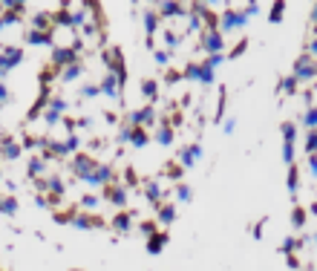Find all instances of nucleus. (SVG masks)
I'll return each instance as SVG.
<instances>
[{
    "instance_id": "nucleus-1",
    "label": "nucleus",
    "mask_w": 317,
    "mask_h": 271,
    "mask_svg": "<svg viewBox=\"0 0 317 271\" xmlns=\"http://www.w3.org/2000/svg\"><path fill=\"white\" fill-rule=\"evenodd\" d=\"M245 23H248V18H245L242 9H222V15L217 18V29H219V35H225V32H242L245 29Z\"/></svg>"
},
{
    "instance_id": "nucleus-2",
    "label": "nucleus",
    "mask_w": 317,
    "mask_h": 271,
    "mask_svg": "<svg viewBox=\"0 0 317 271\" xmlns=\"http://www.w3.org/2000/svg\"><path fill=\"white\" fill-rule=\"evenodd\" d=\"M199 46L208 55H219V52H225V35H219V29H205L199 35Z\"/></svg>"
},
{
    "instance_id": "nucleus-3",
    "label": "nucleus",
    "mask_w": 317,
    "mask_h": 271,
    "mask_svg": "<svg viewBox=\"0 0 317 271\" xmlns=\"http://www.w3.org/2000/svg\"><path fill=\"white\" fill-rule=\"evenodd\" d=\"M153 121H156V110H153V104H144L141 110H130L127 113L124 124H130V127H153Z\"/></svg>"
},
{
    "instance_id": "nucleus-4",
    "label": "nucleus",
    "mask_w": 317,
    "mask_h": 271,
    "mask_svg": "<svg viewBox=\"0 0 317 271\" xmlns=\"http://www.w3.org/2000/svg\"><path fill=\"white\" fill-rule=\"evenodd\" d=\"M46 147L52 156H75L78 147H81V136L78 133H69L63 142H46Z\"/></svg>"
},
{
    "instance_id": "nucleus-5",
    "label": "nucleus",
    "mask_w": 317,
    "mask_h": 271,
    "mask_svg": "<svg viewBox=\"0 0 317 271\" xmlns=\"http://www.w3.org/2000/svg\"><path fill=\"white\" fill-rule=\"evenodd\" d=\"M78 52H81L78 46H52V66L63 69V66H69V63H78V61H81Z\"/></svg>"
},
{
    "instance_id": "nucleus-6",
    "label": "nucleus",
    "mask_w": 317,
    "mask_h": 271,
    "mask_svg": "<svg viewBox=\"0 0 317 271\" xmlns=\"http://www.w3.org/2000/svg\"><path fill=\"white\" fill-rule=\"evenodd\" d=\"M18 63H23V49H20V46H6V49L0 52V78L9 75Z\"/></svg>"
},
{
    "instance_id": "nucleus-7",
    "label": "nucleus",
    "mask_w": 317,
    "mask_h": 271,
    "mask_svg": "<svg viewBox=\"0 0 317 271\" xmlns=\"http://www.w3.org/2000/svg\"><path fill=\"white\" fill-rule=\"evenodd\" d=\"M93 170H95V159L93 156H87V153H75L72 156V173L78 176V179H90L93 176Z\"/></svg>"
},
{
    "instance_id": "nucleus-8",
    "label": "nucleus",
    "mask_w": 317,
    "mask_h": 271,
    "mask_svg": "<svg viewBox=\"0 0 317 271\" xmlns=\"http://www.w3.org/2000/svg\"><path fill=\"white\" fill-rule=\"evenodd\" d=\"M297 81H312L315 78V55H309V52H303L300 58L294 61V72H291Z\"/></svg>"
},
{
    "instance_id": "nucleus-9",
    "label": "nucleus",
    "mask_w": 317,
    "mask_h": 271,
    "mask_svg": "<svg viewBox=\"0 0 317 271\" xmlns=\"http://www.w3.org/2000/svg\"><path fill=\"white\" fill-rule=\"evenodd\" d=\"M150 139H153L156 145H161V147H170L173 139H176V127H173L170 121H161V124H156V130L150 133Z\"/></svg>"
},
{
    "instance_id": "nucleus-10",
    "label": "nucleus",
    "mask_w": 317,
    "mask_h": 271,
    "mask_svg": "<svg viewBox=\"0 0 317 271\" xmlns=\"http://www.w3.org/2000/svg\"><path fill=\"white\" fill-rule=\"evenodd\" d=\"M199 159H202V147L199 145H188V147H179L176 150V165L179 167H193Z\"/></svg>"
},
{
    "instance_id": "nucleus-11",
    "label": "nucleus",
    "mask_w": 317,
    "mask_h": 271,
    "mask_svg": "<svg viewBox=\"0 0 317 271\" xmlns=\"http://www.w3.org/2000/svg\"><path fill=\"white\" fill-rule=\"evenodd\" d=\"M104 66H107V72H119V69H124V58H121V49L119 46H110V49H104Z\"/></svg>"
},
{
    "instance_id": "nucleus-12",
    "label": "nucleus",
    "mask_w": 317,
    "mask_h": 271,
    "mask_svg": "<svg viewBox=\"0 0 317 271\" xmlns=\"http://www.w3.org/2000/svg\"><path fill=\"white\" fill-rule=\"evenodd\" d=\"M113 182V167L110 165H95L93 176L87 179V185H93V188H107Z\"/></svg>"
},
{
    "instance_id": "nucleus-13",
    "label": "nucleus",
    "mask_w": 317,
    "mask_h": 271,
    "mask_svg": "<svg viewBox=\"0 0 317 271\" xmlns=\"http://www.w3.org/2000/svg\"><path fill=\"white\" fill-rule=\"evenodd\" d=\"M38 190H49L52 199H61L63 190H66V185H63L61 176H49V179H38Z\"/></svg>"
},
{
    "instance_id": "nucleus-14",
    "label": "nucleus",
    "mask_w": 317,
    "mask_h": 271,
    "mask_svg": "<svg viewBox=\"0 0 317 271\" xmlns=\"http://www.w3.org/2000/svg\"><path fill=\"white\" fill-rule=\"evenodd\" d=\"M104 199H107L110 205H116V208H127V202H130V196H127V188H116V185H107V193H104Z\"/></svg>"
},
{
    "instance_id": "nucleus-15",
    "label": "nucleus",
    "mask_w": 317,
    "mask_h": 271,
    "mask_svg": "<svg viewBox=\"0 0 317 271\" xmlns=\"http://www.w3.org/2000/svg\"><path fill=\"white\" fill-rule=\"evenodd\" d=\"M26 43H35V46H55V29L52 32L29 29L26 32Z\"/></svg>"
},
{
    "instance_id": "nucleus-16",
    "label": "nucleus",
    "mask_w": 317,
    "mask_h": 271,
    "mask_svg": "<svg viewBox=\"0 0 317 271\" xmlns=\"http://www.w3.org/2000/svg\"><path fill=\"white\" fill-rule=\"evenodd\" d=\"M69 225H75V228L87 231V228H98V225H101V219H98L95 213H72V216H69Z\"/></svg>"
},
{
    "instance_id": "nucleus-17",
    "label": "nucleus",
    "mask_w": 317,
    "mask_h": 271,
    "mask_svg": "<svg viewBox=\"0 0 317 271\" xmlns=\"http://www.w3.org/2000/svg\"><path fill=\"white\" fill-rule=\"evenodd\" d=\"M127 145H130V147H136V150H141V147H147V145H150V133H147V130H141V127H133V130H130V136H127Z\"/></svg>"
},
{
    "instance_id": "nucleus-18",
    "label": "nucleus",
    "mask_w": 317,
    "mask_h": 271,
    "mask_svg": "<svg viewBox=\"0 0 317 271\" xmlns=\"http://www.w3.org/2000/svg\"><path fill=\"white\" fill-rule=\"evenodd\" d=\"M98 92H104V95H110V98H121L119 81H116V75H113V72H107V75L101 78V84H98Z\"/></svg>"
},
{
    "instance_id": "nucleus-19",
    "label": "nucleus",
    "mask_w": 317,
    "mask_h": 271,
    "mask_svg": "<svg viewBox=\"0 0 317 271\" xmlns=\"http://www.w3.org/2000/svg\"><path fill=\"white\" fill-rule=\"evenodd\" d=\"M20 153H23L20 142H15V139H3V142H0V156H3V159L15 162V159H20Z\"/></svg>"
},
{
    "instance_id": "nucleus-20",
    "label": "nucleus",
    "mask_w": 317,
    "mask_h": 271,
    "mask_svg": "<svg viewBox=\"0 0 317 271\" xmlns=\"http://www.w3.org/2000/svg\"><path fill=\"white\" fill-rule=\"evenodd\" d=\"M156 15L158 18H188V9L182 3H161Z\"/></svg>"
},
{
    "instance_id": "nucleus-21",
    "label": "nucleus",
    "mask_w": 317,
    "mask_h": 271,
    "mask_svg": "<svg viewBox=\"0 0 317 271\" xmlns=\"http://www.w3.org/2000/svg\"><path fill=\"white\" fill-rule=\"evenodd\" d=\"M119 234H130L133 231V213H127V211H119L116 216H113V222H110Z\"/></svg>"
},
{
    "instance_id": "nucleus-22",
    "label": "nucleus",
    "mask_w": 317,
    "mask_h": 271,
    "mask_svg": "<svg viewBox=\"0 0 317 271\" xmlns=\"http://www.w3.org/2000/svg\"><path fill=\"white\" fill-rule=\"evenodd\" d=\"M84 72V63L78 61V63H69V66H63V69H58V81H63V84H69V81H75L78 75Z\"/></svg>"
},
{
    "instance_id": "nucleus-23",
    "label": "nucleus",
    "mask_w": 317,
    "mask_h": 271,
    "mask_svg": "<svg viewBox=\"0 0 317 271\" xmlns=\"http://www.w3.org/2000/svg\"><path fill=\"white\" fill-rule=\"evenodd\" d=\"M141 95L147 98V104H156V101H158V81L144 78V81H141Z\"/></svg>"
},
{
    "instance_id": "nucleus-24",
    "label": "nucleus",
    "mask_w": 317,
    "mask_h": 271,
    "mask_svg": "<svg viewBox=\"0 0 317 271\" xmlns=\"http://www.w3.org/2000/svg\"><path fill=\"white\" fill-rule=\"evenodd\" d=\"M144 199H147V202H153V205H161V188H158V182H144Z\"/></svg>"
},
{
    "instance_id": "nucleus-25",
    "label": "nucleus",
    "mask_w": 317,
    "mask_h": 271,
    "mask_svg": "<svg viewBox=\"0 0 317 271\" xmlns=\"http://www.w3.org/2000/svg\"><path fill=\"white\" fill-rule=\"evenodd\" d=\"M43 170H46V159H43V156H32V159H29V170H26L29 179H40Z\"/></svg>"
},
{
    "instance_id": "nucleus-26",
    "label": "nucleus",
    "mask_w": 317,
    "mask_h": 271,
    "mask_svg": "<svg viewBox=\"0 0 317 271\" xmlns=\"http://www.w3.org/2000/svg\"><path fill=\"white\" fill-rule=\"evenodd\" d=\"M156 213H158V216H156L158 225H170V222L176 219V205H170V202H167V205H158Z\"/></svg>"
},
{
    "instance_id": "nucleus-27",
    "label": "nucleus",
    "mask_w": 317,
    "mask_h": 271,
    "mask_svg": "<svg viewBox=\"0 0 317 271\" xmlns=\"http://www.w3.org/2000/svg\"><path fill=\"white\" fill-rule=\"evenodd\" d=\"M144 32H147V41H153V35L158 32V15L153 9L144 12Z\"/></svg>"
},
{
    "instance_id": "nucleus-28",
    "label": "nucleus",
    "mask_w": 317,
    "mask_h": 271,
    "mask_svg": "<svg viewBox=\"0 0 317 271\" xmlns=\"http://www.w3.org/2000/svg\"><path fill=\"white\" fill-rule=\"evenodd\" d=\"M196 81H199V84H205V87H211V84H214V69H211L205 61L196 66Z\"/></svg>"
},
{
    "instance_id": "nucleus-29",
    "label": "nucleus",
    "mask_w": 317,
    "mask_h": 271,
    "mask_svg": "<svg viewBox=\"0 0 317 271\" xmlns=\"http://www.w3.org/2000/svg\"><path fill=\"white\" fill-rule=\"evenodd\" d=\"M164 245H167V234H150L147 237V251L150 254H161Z\"/></svg>"
},
{
    "instance_id": "nucleus-30",
    "label": "nucleus",
    "mask_w": 317,
    "mask_h": 271,
    "mask_svg": "<svg viewBox=\"0 0 317 271\" xmlns=\"http://www.w3.org/2000/svg\"><path fill=\"white\" fill-rule=\"evenodd\" d=\"M285 185H288V193H291V196L300 193V170H297L294 165L288 167V179H285Z\"/></svg>"
},
{
    "instance_id": "nucleus-31",
    "label": "nucleus",
    "mask_w": 317,
    "mask_h": 271,
    "mask_svg": "<svg viewBox=\"0 0 317 271\" xmlns=\"http://www.w3.org/2000/svg\"><path fill=\"white\" fill-rule=\"evenodd\" d=\"M0 213H3V216H15V213H18V199H15V196H3Z\"/></svg>"
},
{
    "instance_id": "nucleus-32",
    "label": "nucleus",
    "mask_w": 317,
    "mask_h": 271,
    "mask_svg": "<svg viewBox=\"0 0 317 271\" xmlns=\"http://www.w3.org/2000/svg\"><path fill=\"white\" fill-rule=\"evenodd\" d=\"M173 193H176V199H179V202H190V199H193V190H190L188 185H182V182H176Z\"/></svg>"
},
{
    "instance_id": "nucleus-33",
    "label": "nucleus",
    "mask_w": 317,
    "mask_h": 271,
    "mask_svg": "<svg viewBox=\"0 0 317 271\" xmlns=\"http://www.w3.org/2000/svg\"><path fill=\"white\" fill-rule=\"evenodd\" d=\"M49 110H52V113H58V116H63V113L69 110V104L63 101L61 95H52V98H49Z\"/></svg>"
},
{
    "instance_id": "nucleus-34",
    "label": "nucleus",
    "mask_w": 317,
    "mask_h": 271,
    "mask_svg": "<svg viewBox=\"0 0 317 271\" xmlns=\"http://www.w3.org/2000/svg\"><path fill=\"white\" fill-rule=\"evenodd\" d=\"M303 150L309 153V156L317 153V130H309V133H306V147H303Z\"/></svg>"
},
{
    "instance_id": "nucleus-35",
    "label": "nucleus",
    "mask_w": 317,
    "mask_h": 271,
    "mask_svg": "<svg viewBox=\"0 0 317 271\" xmlns=\"http://www.w3.org/2000/svg\"><path fill=\"white\" fill-rule=\"evenodd\" d=\"M179 43H182V38H179V35L164 32V46H167V52H170V55H173V49H179Z\"/></svg>"
},
{
    "instance_id": "nucleus-36",
    "label": "nucleus",
    "mask_w": 317,
    "mask_h": 271,
    "mask_svg": "<svg viewBox=\"0 0 317 271\" xmlns=\"http://www.w3.org/2000/svg\"><path fill=\"white\" fill-rule=\"evenodd\" d=\"M297 245H300V240H297V237H285V242L280 245V251H283L285 257H291V254L297 251Z\"/></svg>"
},
{
    "instance_id": "nucleus-37",
    "label": "nucleus",
    "mask_w": 317,
    "mask_h": 271,
    "mask_svg": "<svg viewBox=\"0 0 317 271\" xmlns=\"http://www.w3.org/2000/svg\"><path fill=\"white\" fill-rule=\"evenodd\" d=\"M280 90L288 92V95H294V92H297V78H294V75H285L283 81H280Z\"/></svg>"
},
{
    "instance_id": "nucleus-38",
    "label": "nucleus",
    "mask_w": 317,
    "mask_h": 271,
    "mask_svg": "<svg viewBox=\"0 0 317 271\" xmlns=\"http://www.w3.org/2000/svg\"><path fill=\"white\" fill-rule=\"evenodd\" d=\"M303 124L309 130H317V110L315 107H306V116H303Z\"/></svg>"
},
{
    "instance_id": "nucleus-39",
    "label": "nucleus",
    "mask_w": 317,
    "mask_h": 271,
    "mask_svg": "<svg viewBox=\"0 0 317 271\" xmlns=\"http://www.w3.org/2000/svg\"><path fill=\"white\" fill-rule=\"evenodd\" d=\"M182 173H185V170H182V167H179L176 162H170V165L164 167V176H170L173 182H179V179H182Z\"/></svg>"
},
{
    "instance_id": "nucleus-40",
    "label": "nucleus",
    "mask_w": 317,
    "mask_h": 271,
    "mask_svg": "<svg viewBox=\"0 0 317 271\" xmlns=\"http://www.w3.org/2000/svg\"><path fill=\"white\" fill-rule=\"evenodd\" d=\"M291 225H294V228H303V225H306V211H303V208H294V211H291Z\"/></svg>"
},
{
    "instance_id": "nucleus-41",
    "label": "nucleus",
    "mask_w": 317,
    "mask_h": 271,
    "mask_svg": "<svg viewBox=\"0 0 317 271\" xmlns=\"http://www.w3.org/2000/svg\"><path fill=\"white\" fill-rule=\"evenodd\" d=\"M245 49H248V41H245V38H239V41H237V46H234V49H231V52H228L225 58H239V55H242Z\"/></svg>"
},
{
    "instance_id": "nucleus-42",
    "label": "nucleus",
    "mask_w": 317,
    "mask_h": 271,
    "mask_svg": "<svg viewBox=\"0 0 317 271\" xmlns=\"http://www.w3.org/2000/svg\"><path fill=\"white\" fill-rule=\"evenodd\" d=\"M283 9H285V3H274V6H271L268 21H271V23H280V21H283Z\"/></svg>"
},
{
    "instance_id": "nucleus-43",
    "label": "nucleus",
    "mask_w": 317,
    "mask_h": 271,
    "mask_svg": "<svg viewBox=\"0 0 317 271\" xmlns=\"http://www.w3.org/2000/svg\"><path fill=\"white\" fill-rule=\"evenodd\" d=\"M280 130H283V142H294V139H297V130H294V124H291V121H285Z\"/></svg>"
},
{
    "instance_id": "nucleus-44",
    "label": "nucleus",
    "mask_w": 317,
    "mask_h": 271,
    "mask_svg": "<svg viewBox=\"0 0 317 271\" xmlns=\"http://www.w3.org/2000/svg\"><path fill=\"white\" fill-rule=\"evenodd\" d=\"M153 61H156L158 66H167V63H170V52H167V49H156V52H153Z\"/></svg>"
},
{
    "instance_id": "nucleus-45",
    "label": "nucleus",
    "mask_w": 317,
    "mask_h": 271,
    "mask_svg": "<svg viewBox=\"0 0 317 271\" xmlns=\"http://www.w3.org/2000/svg\"><path fill=\"white\" fill-rule=\"evenodd\" d=\"M95 205H98V196H93V193H84V196H81V208L95 211Z\"/></svg>"
},
{
    "instance_id": "nucleus-46",
    "label": "nucleus",
    "mask_w": 317,
    "mask_h": 271,
    "mask_svg": "<svg viewBox=\"0 0 317 271\" xmlns=\"http://www.w3.org/2000/svg\"><path fill=\"white\" fill-rule=\"evenodd\" d=\"M81 95H84V98H98V95H101V92H98V84H84V87H81Z\"/></svg>"
},
{
    "instance_id": "nucleus-47",
    "label": "nucleus",
    "mask_w": 317,
    "mask_h": 271,
    "mask_svg": "<svg viewBox=\"0 0 317 271\" xmlns=\"http://www.w3.org/2000/svg\"><path fill=\"white\" fill-rule=\"evenodd\" d=\"M205 63H208L211 69H217V66H222V63H225V52H219V55H208V58H205Z\"/></svg>"
},
{
    "instance_id": "nucleus-48",
    "label": "nucleus",
    "mask_w": 317,
    "mask_h": 271,
    "mask_svg": "<svg viewBox=\"0 0 317 271\" xmlns=\"http://www.w3.org/2000/svg\"><path fill=\"white\" fill-rule=\"evenodd\" d=\"M43 121H46V127H55V124L61 121V116H58V113H52V110L46 107V110H43Z\"/></svg>"
},
{
    "instance_id": "nucleus-49",
    "label": "nucleus",
    "mask_w": 317,
    "mask_h": 271,
    "mask_svg": "<svg viewBox=\"0 0 317 271\" xmlns=\"http://www.w3.org/2000/svg\"><path fill=\"white\" fill-rule=\"evenodd\" d=\"M179 81H182V72H179V69H170V72L164 75V84H170V87L179 84Z\"/></svg>"
},
{
    "instance_id": "nucleus-50",
    "label": "nucleus",
    "mask_w": 317,
    "mask_h": 271,
    "mask_svg": "<svg viewBox=\"0 0 317 271\" xmlns=\"http://www.w3.org/2000/svg\"><path fill=\"white\" fill-rule=\"evenodd\" d=\"M90 127H93V116H81L75 121V130H90Z\"/></svg>"
},
{
    "instance_id": "nucleus-51",
    "label": "nucleus",
    "mask_w": 317,
    "mask_h": 271,
    "mask_svg": "<svg viewBox=\"0 0 317 271\" xmlns=\"http://www.w3.org/2000/svg\"><path fill=\"white\" fill-rule=\"evenodd\" d=\"M130 124H121V130H119V145H127V136H130Z\"/></svg>"
},
{
    "instance_id": "nucleus-52",
    "label": "nucleus",
    "mask_w": 317,
    "mask_h": 271,
    "mask_svg": "<svg viewBox=\"0 0 317 271\" xmlns=\"http://www.w3.org/2000/svg\"><path fill=\"white\" fill-rule=\"evenodd\" d=\"M242 12H245V18H254V15H259V3H248Z\"/></svg>"
},
{
    "instance_id": "nucleus-53",
    "label": "nucleus",
    "mask_w": 317,
    "mask_h": 271,
    "mask_svg": "<svg viewBox=\"0 0 317 271\" xmlns=\"http://www.w3.org/2000/svg\"><path fill=\"white\" fill-rule=\"evenodd\" d=\"M141 234H144V237L156 234V222H141Z\"/></svg>"
},
{
    "instance_id": "nucleus-54",
    "label": "nucleus",
    "mask_w": 317,
    "mask_h": 271,
    "mask_svg": "<svg viewBox=\"0 0 317 271\" xmlns=\"http://www.w3.org/2000/svg\"><path fill=\"white\" fill-rule=\"evenodd\" d=\"M49 202H52V199H46V196L35 193V205H38V208H49Z\"/></svg>"
},
{
    "instance_id": "nucleus-55",
    "label": "nucleus",
    "mask_w": 317,
    "mask_h": 271,
    "mask_svg": "<svg viewBox=\"0 0 317 271\" xmlns=\"http://www.w3.org/2000/svg\"><path fill=\"white\" fill-rule=\"evenodd\" d=\"M6 101H9V87H6V84L0 81V107H3Z\"/></svg>"
},
{
    "instance_id": "nucleus-56",
    "label": "nucleus",
    "mask_w": 317,
    "mask_h": 271,
    "mask_svg": "<svg viewBox=\"0 0 317 271\" xmlns=\"http://www.w3.org/2000/svg\"><path fill=\"white\" fill-rule=\"evenodd\" d=\"M309 173L317 176V153H315V156H309Z\"/></svg>"
},
{
    "instance_id": "nucleus-57",
    "label": "nucleus",
    "mask_w": 317,
    "mask_h": 271,
    "mask_svg": "<svg viewBox=\"0 0 317 271\" xmlns=\"http://www.w3.org/2000/svg\"><path fill=\"white\" fill-rule=\"evenodd\" d=\"M124 182H127V185H136V173H133V167H127V170H124Z\"/></svg>"
},
{
    "instance_id": "nucleus-58",
    "label": "nucleus",
    "mask_w": 317,
    "mask_h": 271,
    "mask_svg": "<svg viewBox=\"0 0 317 271\" xmlns=\"http://www.w3.org/2000/svg\"><path fill=\"white\" fill-rule=\"evenodd\" d=\"M222 130H225V133H228V136H231V133H234V130H237V121H234V119H228V121H225V127H222Z\"/></svg>"
},
{
    "instance_id": "nucleus-59",
    "label": "nucleus",
    "mask_w": 317,
    "mask_h": 271,
    "mask_svg": "<svg viewBox=\"0 0 317 271\" xmlns=\"http://www.w3.org/2000/svg\"><path fill=\"white\" fill-rule=\"evenodd\" d=\"M69 271H81V269H69Z\"/></svg>"
},
{
    "instance_id": "nucleus-60",
    "label": "nucleus",
    "mask_w": 317,
    "mask_h": 271,
    "mask_svg": "<svg viewBox=\"0 0 317 271\" xmlns=\"http://www.w3.org/2000/svg\"><path fill=\"white\" fill-rule=\"evenodd\" d=\"M0 179H3V170H0Z\"/></svg>"
},
{
    "instance_id": "nucleus-61",
    "label": "nucleus",
    "mask_w": 317,
    "mask_h": 271,
    "mask_svg": "<svg viewBox=\"0 0 317 271\" xmlns=\"http://www.w3.org/2000/svg\"><path fill=\"white\" fill-rule=\"evenodd\" d=\"M0 202H3V193H0Z\"/></svg>"
}]
</instances>
